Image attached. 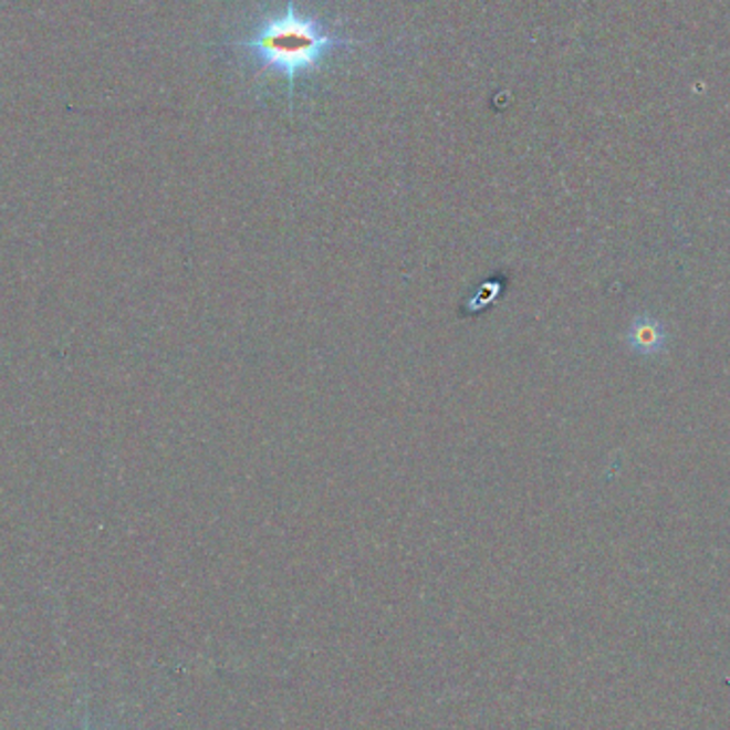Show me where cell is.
I'll list each match as a JSON object with an SVG mask.
<instances>
[{
  "label": "cell",
  "instance_id": "1",
  "mask_svg": "<svg viewBox=\"0 0 730 730\" xmlns=\"http://www.w3.org/2000/svg\"><path fill=\"white\" fill-rule=\"evenodd\" d=\"M348 43V39H337L314 20L298 13L293 0H289L284 13L265 20L259 31L238 45L252 52L265 69L286 75L293 84L298 75L319 64L332 48Z\"/></svg>",
  "mask_w": 730,
  "mask_h": 730
},
{
  "label": "cell",
  "instance_id": "2",
  "mask_svg": "<svg viewBox=\"0 0 730 730\" xmlns=\"http://www.w3.org/2000/svg\"><path fill=\"white\" fill-rule=\"evenodd\" d=\"M626 340H628L630 351L639 353L643 357H654L665 351L669 335H667L665 325L656 316L637 314L630 323Z\"/></svg>",
  "mask_w": 730,
  "mask_h": 730
}]
</instances>
